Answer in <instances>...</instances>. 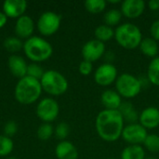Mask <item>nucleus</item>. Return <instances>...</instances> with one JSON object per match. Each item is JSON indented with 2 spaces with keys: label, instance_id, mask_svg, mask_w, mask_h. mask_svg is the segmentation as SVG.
Masks as SVG:
<instances>
[{
  "label": "nucleus",
  "instance_id": "nucleus-1",
  "mask_svg": "<svg viewBox=\"0 0 159 159\" xmlns=\"http://www.w3.org/2000/svg\"><path fill=\"white\" fill-rule=\"evenodd\" d=\"M124 123V118L118 110L104 109L96 117V131L102 140L113 143L121 137L125 127Z\"/></svg>",
  "mask_w": 159,
  "mask_h": 159
},
{
  "label": "nucleus",
  "instance_id": "nucleus-2",
  "mask_svg": "<svg viewBox=\"0 0 159 159\" xmlns=\"http://www.w3.org/2000/svg\"><path fill=\"white\" fill-rule=\"evenodd\" d=\"M115 38L120 47L126 49H134L140 46L143 34L136 24L125 22L118 25L115 30Z\"/></svg>",
  "mask_w": 159,
  "mask_h": 159
},
{
  "label": "nucleus",
  "instance_id": "nucleus-3",
  "mask_svg": "<svg viewBox=\"0 0 159 159\" xmlns=\"http://www.w3.org/2000/svg\"><path fill=\"white\" fill-rule=\"evenodd\" d=\"M41 92L40 81L26 75L18 82L15 89V97L21 104H31L39 98Z\"/></svg>",
  "mask_w": 159,
  "mask_h": 159
},
{
  "label": "nucleus",
  "instance_id": "nucleus-4",
  "mask_svg": "<svg viewBox=\"0 0 159 159\" xmlns=\"http://www.w3.org/2000/svg\"><path fill=\"white\" fill-rule=\"evenodd\" d=\"M26 56L34 61H44L50 58L53 52L52 46L45 39L33 36L26 40L23 45Z\"/></svg>",
  "mask_w": 159,
  "mask_h": 159
},
{
  "label": "nucleus",
  "instance_id": "nucleus-5",
  "mask_svg": "<svg viewBox=\"0 0 159 159\" xmlns=\"http://www.w3.org/2000/svg\"><path fill=\"white\" fill-rule=\"evenodd\" d=\"M42 89L48 94L59 96L66 92L68 89L67 79L59 72L48 70L44 73L40 79Z\"/></svg>",
  "mask_w": 159,
  "mask_h": 159
},
{
  "label": "nucleus",
  "instance_id": "nucleus-6",
  "mask_svg": "<svg viewBox=\"0 0 159 159\" xmlns=\"http://www.w3.org/2000/svg\"><path fill=\"white\" fill-rule=\"evenodd\" d=\"M143 87L140 79L135 75L124 73L117 76L116 81V89L118 94L126 99H132L138 96Z\"/></svg>",
  "mask_w": 159,
  "mask_h": 159
},
{
  "label": "nucleus",
  "instance_id": "nucleus-7",
  "mask_svg": "<svg viewBox=\"0 0 159 159\" xmlns=\"http://www.w3.org/2000/svg\"><path fill=\"white\" fill-rule=\"evenodd\" d=\"M61 16L52 12H44L37 21V28L43 35H51L55 34L61 25Z\"/></svg>",
  "mask_w": 159,
  "mask_h": 159
},
{
  "label": "nucleus",
  "instance_id": "nucleus-8",
  "mask_svg": "<svg viewBox=\"0 0 159 159\" xmlns=\"http://www.w3.org/2000/svg\"><path fill=\"white\" fill-rule=\"evenodd\" d=\"M147 129L140 123L128 124L124 127L121 137L129 145H141L147 137Z\"/></svg>",
  "mask_w": 159,
  "mask_h": 159
},
{
  "label": "nucleus",
  "instance_id": "nucleus-9",
  "mask_svg": "<svg viewBox=\"0 0 159 159\" xmlns=\"http://www.w3.org/2000/svg\"><path fill=\"white\" fill-rule=\"evenodd\" d=\"M117 69L111 62H105L100 65L94 73V80L96 84L102 87H107L116 83L117 79Z\"/></svg>",
  "mask_w": 159,
  "mask_h": 159
},
{
  "label": "nucleus",
  "instance_id": "nucleus-10",
  "mask_svg": "<svg viewBox=\"0 0 159 159\" xmlns=\"http://www.w3.org/2000/svg\"><path fill=\"white\" fill-rule=\"evenodd\" d=\"M59 111L58 102L51 98L43 99L36 107L37 116L45 122L54 121L59 115Z\"/></svg>",
  "mask_w": 159,
  "mask_h": 159
},
{
  "label": "nucleus",
  "instance_id": "nucleus-11",
  "mask_svg": "<svg viewBox=\"0 0 159 159\" xmlns=\"http://www.w3.org/2000/svg\"><path fill=\"white\" fill-rule=\"evenodd\" d=\"M106 52V48L103 42L97 39H91L88 41L82 48L81 53L84 61L90 62L97 61L100 60Z\"/></svg>",
  "mask_w": 159,
  "mask_h": 159
},
{
  "label": "nucleus",
  "instance_id": "nucleus-12",
  "mask_svg": "<svg viewBox=\"0 0 159 159\" xmlns=\"http://www.w3.org/2000/svg\"><path fill=\"white\" fill-rule=\"evenodd\" d=\"M145 10V2L143 0H125L121 3L122 15L129 19H137L143 15Z\"/></svg>",
  "mask_w": 159,
  "mask_h": 159
},
{
  "label": "nucleus",
  "instance_id": "nucleus-13",
  "mask_svg": "<svg viewBox=\"0 0 159 159\" xmlns=\"http://www.w3.org/2000/svg\"><path fill=\"white\" fill-rule=\"evenodd\" d=\"M140 124L146 129H154L159 127V109L157 107H147L139 115Z\"/></svg>",
  "mask_w": 159,
  "mask_h": 159
},
{
  "label": "nucleus",
  "instance_id": "nucleus-14",
  "mask_svg": "<svg viewBox=\"0 0 159 159\" xmlns=\"http://www.w3.org/2000/svg\"><path fill=\"white\" fill-rule=\"evenodd\" d=\"M27 2L25 0H6L3 3V10L7 17L20 18L26 10Z\"/></svg>",
  "mask_w": 159,
  "mask_h": 159
},
{
  "label": "nucleus",
  "instance_id": "nucleus-15",
  "mask_svg": "<svg viewBox=\"0 0 159 159\" xmlns=\"http://www.w3.org/2000/svg\"><path fill=\"white\" fill-rule=\"evenodd\" d=\"M101 101L104 109L107 110H118L122 104V97L116 90L106 89L102 93Z\"/></svg>",
  "mask_w": 159,
  "mask_h": 159
},
{
  "label": "nucleus",
  "instance_id": "nucleus-16",
  "mask_svg": "<svg viewBox=\"0 0 159 159\" xmlns=\"http://www.w3.org/2000/svg\"><path fill=\"white\" fill-rule=\"evenodd\" d=\"M34 21L28 16H21L18 19L15 25V33L19 37L27 38L34 32Z\"/></svg>",
  "mask_w": 159,
  "mask_h": 159
},
{
  "label": "nucleus",
  "instance_id": "nucleus-17",
  "mask_svg": "<svg viewBox=\"0 0 159 159\" xmlns=\"http://www.w3.org/2000/svg\"><path fill=\"white\" fill-rule=\"evenodd\" d=\"M8 67L10 72L13 75L23 78L27 75V68L28 65L26 64L23 58L18 55H12L8 59Z\"/></svg>",
  "mask_w": 159,
  "mask_h": 159
},
{
  "label": "nucleus",
  "instance_id": "nucleus-18",
  "mask_svg": "<svg viewBox=\"0 0 159 159\" xmlns=\"http://www.w3.org/2000/svg\"><path fill=\"white\" fill-rule=\"evenodd\" d=\"M55 154L58 159H77L78 152L76 147L70 142L62 141L57 146Z\"/></svg>",
  "mask_w": 159,
  "mask_h": 159
},
{
  "label": "nucleus",
  "instance_id": "nucleus-19",
  "mask_svg": "<svg viewBox=\"0 0 159 159\" xmlns=\"http://www.w3.org/2000/svg\"><path fill=\"white\" fill-rule=\"evenodd\" d=\"M140 50L142 53L149 58H156L159 53V46L157 41H156L152 37H145L143 38L140 46Z\"/></svg>",
  "mask_w": 159,
  "mask_h": 159
},
{
  "label": "nucleus",
  "instance_id": "nucleus-20",
  "mask_svg": "<svg viewBox=\"0 0 159 159\" xmlns=\"http://www.w3.org/2000/svg\"><path fill=\"white\" fill-rule=\"evenodd\" d=\"M118 111L122 115L125 122H128L129 124L137 123V120L139 119V115L132 103H130L129 102H123Z\"/></svg>",
  "mask_w": 159,
  "mask_h": 159
},
{
  "label": "nucleus",
  "instance_id": "nucleus-21",
  "mask_svg": "<svg viewBox=\"0 0 159 159\" xmlns=\"http://www.w3.org/2000/svg\"><path fill=\"white\" fill-rule=\"evenodd\" d=\"M121 159H145L144 149L141 145H129L123 149Z\"/></svg>",
  "mask_w": 159,
  "mask_h": 159
},
{
  "label": "nucleus",
  "instance_id": "nucleus-22",
  "mask_svg": "<svg viewBox=\"0 0 159 159\" xmlns=\"http://www.w3.org/2000/svg\"><path fill=\"white\" fill-rule=\"evenodd\" d=\"M94 35L96 37L95 39L104 43L106 41H110L115 37V30L113 29V27H110L106 24H102L96 27L94 31Z\"/></svg>",
  "mask_w": 159,
  "mask_h": 159
},
{
  "label": "nucleus",
  "instance_id": "nucleus-23",
  "mask_svg": "<svg viewBox=\"0 0 159 159\" xmlns=\"http://www.w3.org/2000/svg\"><path fill=\"white\" fill-rule=\"evenodd\" d=\"M147 77L151 84L159 87V56L150 61L147 70Z\"/></svg>",
  "mask_w": 159,
  "mask_h": 159
},
{
  "label": "nucleus",
  "instance_id": "nucleus-24",
  "mask_svg": "<svg viewBox=\"0 0 159 159\" xmlns=\"http://www.w3.org/2000/svg\"><path fill=\"white\" fill-rule=\"evenodd\" d=\"M122 12L119 9L116 8H112L109 9L103 16V20L105 22L106 25L113 27V26H116L120 23L121 20H122Z\"/></svg>",
  "mask_w": 159,
  "mask_h": 159
},
{
  "label": "nucleus",
  "instance_id": "nucleus-25",
  "mask_svg": "<svg viewBox=\"0 0 159 159\" xmlns=\"http://www.w3.org/2000/svg\"><path fill=\"white\" fill-rule=\"evenodd\" d=\"M86 9L92 14H98L102 12L106 7V1L104 0H87L85 3Z\"/></svg>",
  "mask_w": 159,
  "mask_h": 159
},
{
  "label": "nucleus",
  "instance_id": "nucleus-26",
  "mask_svg": "<svg viewBox=\"0 0 159 159\" xmlns=\"http://www.w3.org/2000/svg\"><path fill=\"white\" fill-rule=\"evenodd\" d=\"M143 144L149 152L157 153L159 152V136L157 134H148Z\"/></svg>",
  "mask_w": 159,
  "mask_h": 159
},
{
  "label": "nucleus",
  "instance_id": "nucleus-27",
  "mask_svg": "<svg viewBox=\"0 0 159 159\" xmlns=\"http://www.w3.org/2000/svg\"><path fill=\"white\" fill-rule=\"evenodd\" d=\"M4 47L9 52H18L21 49L22 43L17 37L9 36L4 41Z\"/></svg>",
  "mask_w": 159,
  "mask_h": 159
},
{
  "label": "nucleus",
  "instance_id": "nucleus-28",
  "mask_svg": "<svg viewBox=\"0 0 159 159\" xmlns=\"http://www.w3.org/2000/svg\"><path fill=\"white\" fill-rule=\"evenodd\" d=\"M13 150V142L7 136H0V157L9 155Z\"/></svg>",
  "mask_w": 159,
  "mask_h": 159
},
{
  "label": "nucleus",
  "instance_id": "nucleus-29",
  "mask_svg": "<svg viewBox=\"0 0 159 159\" xmlns=\"http://www.w3.org/2000/svg\"><path fill=\"white\" fill-rule=\"evenodd\" d=\"M53 134V127L48 124H43L41 125L37 129V137L42 141H48Z\"/></svg>",
  "mask_w": 159,
  "mask_h": 159
},
{
  "label": "nucleus",
  "instance_id": "nucleus-30",
  "mask_svg": "<svg viewBox=\"0 0 159 159\" xmlns=\"http://www.w3.org/2000/svg\"><path fill=\"white\" fill-rule=\"evenodd\" d=\"M44 71L42 69V67L36 63H32L28 65L27 68V75L33 78H35L37 80L41 79L43 75H44Z\"/></svg>",
  "mask_w": 159,
  "mask_h": 159
},
{
  "label": "nucleus",
  "instance_id": "nucleus-31",
  "mask_svg": "<svg viewBox=\"0 0 159 159\" xmlns=\"http://www.w3.org/2000/svg\"><path fill=\"white\" fill-rule=\"evenodd\" d=\"M69 132H70L69 125L64 122L58 124V126L56 127V129H55L56 137L60 140H64L69 135Z\"/></svg>",
  "mask_w": 159,
  "mask_h": 159
},
{
  "label": "nucleus",
  "instance_id": "nucleus-32",
  "mask_svg": "<svg viewBox=\"0 0 159 159\" xmlns=\"http://www.w3.org/2000/svg\"><path fill=\"white\" fill-rule=\"evenodd\" d=\"M79 73L83 75H89L92 73L93 70V65L92 62L88 61H82L79 64Z\"/></svg>",
  "mask_w": 159,
  "mask_h": 159
},
{
  "label": "nucleus",
  "instance_id": "nucleus-33",
  "mask_svg": "<svg viewBox=\"0 0 159 159\" xmlns=\"http://www.w3.org/2000/svg\"><path fill=\"white\" fill-rule=\"evenodd\" d=\"M17 130H18V126L15 122L13 121H9L7 122L6 125H5V128H4V132L6 134L7 137H11V136H14L16 133H17Z\"/></svg>",
  "mask_w": 159,
  "mask_h": 159
},
{
  "label": "nucleus",
  "instance_id": "nucleus-34",
  "mask_svg": "<svg viewBox=\"0 0 159 159\" xmlns=\"http://www.w3.org/2000/svg\"><path fill=\"white\" fill-rule=\"evenodd\" d=\"M151 37L156 41H159V20H156L150 27Z\"/></svg>",
  "mask_w": 159,
  "mask_h": 159
},
{
  "label": "nucleus",
  "instance_id": "nucleus-35",
  "mask_svg": "<svg viewBox=\"0 0 159 159\" xmlns=\"http://www.w3.org/2000/svg\"><path fill=\"white\" fill-rule=\"evenodd\" d=\"M148 7L153 11L159 10V0H150L148 2Z\"/></svg>",
  "mask_w": 159,
  "mask_h": 159
},
{
  "label": "nucleus",
  "instance_id": "nucleus-36",
  "mask_svg": "<svg viewBox=\"0 0 159 159\" xmlns=\"http://www.w3.org/2000/svg\"><path fill=\"white\" fill-rule=\"evenodd\" d=\"M7 16L5 15V13H3V12H0V28H2L5 24H6V22H7Z\"/></svg>",
  "mask_w": 159,
  "mask_h": 159
},
{
  "label": "nucleus",
  "instance_id": "nucleus-37",
  "mask_svg": "<svg viewBox=\"0 0 159 159\" xmlns=\"http://www.w3.org/2000/svg\"><path fill=\"white\" fill-rule=\"evenodd\" d=\"M109 3H111V4H117V3H121V1L120 0H110V1H108Z\"/></svg>",
  "mask_w": 159,
  "mask_h": 159
},
{
  "label": "nucleus",
  "instance_id": "nucleus-38",
  "mask_svg": "<svg viewBox=\"0 0 159 159\" xmlns=\"http://www.w3.org/2000/svg\"><path fill=\"white\" fill-rule=\"evenodd\" d=\"M145 159H156L155 157H146Z\"/></svg>",
  "mask_w": 159,
  "mask_h": 159
},
{
  "label": "nucleus",
  "instance_id": "nucleus-39",
  "mask_svg": "<svg viewBox=\"0 0 159 159\" xmlns=\"http://www.w3.org/2000/svg\"><path fill=\"white\" fill-rule=\"evenodd\" d=\"M7 159H17L16 157H9V158H7Z\"/></svg>",
  "mask_w": 159,
  "mask_h": 159
},
{
  "label": "nucleus",
  "instance_id": "nucleus-40",
  "mask_svg": "<svg viewBox=\"0 0 159 159\" xmlns=\"http://www.w3.org/2000/svg\"><path fill=\"white\" fill-rule=\"evenodd\" d=\"M110 159H115V158H110Z\"/></svg>",
  "mask_w": 159,
  "mask_h": 159
}]
</instances>
